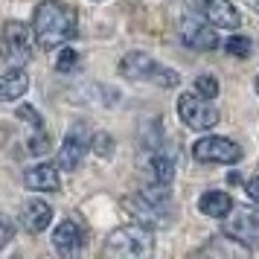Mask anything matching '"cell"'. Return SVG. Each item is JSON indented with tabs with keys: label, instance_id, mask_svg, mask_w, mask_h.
I'll return each instance as SVG.
<instances>
[{
	"label": "cell",
	"instance_id": "obj_1",
	"mask_svg": "<svg viewBox=\"0 0 259 259\" xmlns=\"http://www.w3.org/2000/svg\"><path fill=\"white\" fill-rule=\"evenodd\" d=\"M32 32L41 50H56L76 38L79 24H76V9L61 3V0H44L32 12Z\"/></svg>",
	"mask_w": 259,
	"mask_h": 259
},
{
	"label": "cell",
	"instance_id": "obj_2",
	"mask_svg": "<svg viewBox=\"0 0 259 259\" xmlns=\"http://www.w3.org/2000/svg\"><path fill=\"white\" fill-rule=\"evenodd\" d=\"M154 253V236L140 224L119 227L105 239V259H149Z\"/></svg>",
	"mask_w": 259,
	"mask_h": 259
},
{
	"label": "cell",
	"instance_id": "obj_3",
	"mask_svg": "<svg viewBox=\"0 0 259 259\" xmlns=\"http://www.w3.org/2000/svg\"><path fill=\"white\" fill-rule=\"evenodd\" d=\"M119 76L128 82H149L157 88H175L178 73L166 67L160 61H154L149 53H128L119 59Z\"/></svg>",
	"mask_w": 259,
	"mask_h": 259
},
{
	"label": "cell",
	"instance_id": "obj_4",
	"mask_svg": "<svg viewBox=\"0 0 259 259\" xmlns=\"http://www.w3.org/2000/svg\"><path fill=\"white\" fill-rule=\"evenodd\" d=\"M222 230L247 250H259V207H236Z\"/></svg>",
	"mask_w": 259,
	"mask_h": 259
},
{
	"label": "cell",
	"instance_id": "obj_5",
	"mask_svg": "<svg viewBox=\"0 0 259 259\" xmlns=\"http://www.w3.org/2000/svg\"><path fill=\"white\" fill-rule=\"evenodd\" d=\"M3 56L15 70H24V64L32 59V32L24 21L3 24Z\"/></svg>",
	"mask_w": 259,
	"mask_h": 259
},
{
	"label": "cell",
	"instance_id": "obj_6",
	"mask_svg": "<svg viewBox=\"0 0 259 259\" xmlns=\"http://www.w3.org/2000/svg\"><path fill=\"white\" fill-rule=\"evenodd\" d=\"M192 154L201 163H227V166L239 163L245 157L242 146L236 140H227V137H201L192 146Z\"/></svg>",
	"mask_w": 259,
	"mask_h": 259
},
{
	"label": "cell",
	"instance_id": "obj_7",
	"mask_svg": "<svg viewBox=\"0 0 259 259\" xmlns=\"http://www.w3.org/2000/svg\"><path fill=\"white\" fill-rule=\"evenodd\" d=\"M178 117H181V122L192 131H207V128H212V125H219V119H222L219 111H215L210 102H204V99L195 96V94H184L178 99Z\"/></svg>",
	"mask_w": 259,
	"mask_h": 259
},
{
	"label": "cell",
	"instance_id": "obj_8",
	"mask_svg": "<svg viewBox=\"0 0 259 259\" xmlns=\"http://www.w3.org/2000/svg\"><path fill=\"white\" fill-rule=\"evenodd\" d=\"M88 149H91V134H88V128L79 122V125H73V128L67 131V137L61 143L59 157H56V160H59V169H64V172L79 169V163L84 160Z\"/></svg>",
	"mask_w": 259,
	"mask_h": 259
},
{
	"label": "cell",
	"instance_id": "obj_9",
	"mask_svg": "<svg viewBox=\"0 0 259 259\" xmlns=\"http://www.w3.org/2000/svg\"><path fill=\"white\" fill-rule=\"evenodd\" d=\"M181 38H184L187 47L204 50V53H210V50H215L222 44L219 35H215V29H212L204 18H192V15L181 18Z\"/></svg>",
	"mask_w": 259,
	"mask_h": 259
},
{
	"label": "cell",
	"instance_id": "obj_10",
	"mask_svg": "<svg viewBox=\"0 0 259 259\" xmlns=\"http://www.w3.org/2000/svg\"><path fill=\"white\" fill-rule=\"evenodd\" d=\"M195 6L210 26H222V29H239L242 26V15L230 0H195Z\"/></svg>",
	"mask_w": 259,
	"mask_h": 259
},
{
	"label": "cell",
	"instance_id": "obj_11",
	"mask_svg": "<svg viewBox=\"0 0 259 259\" xmlns=\"http://www.w3.org/2000/svg\"><path fill=\"white\" fill-rule=\"evenodd\" d=\"M122 207H125V212L134 215V219L140 222V227H146V230H152V227H169V224L175 222L172 212L157 210L154 204H149V201L143 198L140 192H137V195H128V198L122 201Z\"/></svg>",
	"mask_w": 259,
	"mask_h": 259
},
{
	"label": "cell",
	"instance_id": "obj_12",
	"mask_svg": "<svg viewBox=\"0 0 259 259\" xmlns=\"http://www.w3.org/2000/svg\"><path fill=\"white\" fill-rule=\"evenodd\" d=\"M53 247H56V253H59L61 259H79V253H82V247H84L82 230L73 222L64 219V222L53 230Z\"/></svg>",
	"mask_w": 259,
	"mask_h": 259
},
{
	"label": "cell",
	"instance_id": "obj_13",
	"mask_svg": "<svg viewBox=\"0 0 259 259\" xmlns=\"http://www.w3.org/2000/svg\"><path fill=\"white\" fill-rule=\"evenodd\" d=\"M50 222H53V207H50L47 201H26L24 210H21V224H24L29 233H41V230H47Z\"/></svg>",
	"mask_w": 259,
	"mask_h": 259
},
{
	"label": "cell",
	"instance_id": "obj_14",
	"mask_svg": "<svg viewBox=\"0 0 259 259\" xmlns=\"http://www.w3.org/2000/svg\"><path fill=\"white\" fill-rule=\"evenodd\" d=\"M24 187L32 189V192H56V189H59V172H56V166L38 163V166H32V169H26Z\"/></svg>",
	"mask_w": 259,
	"mask_h": 259
},
{
	"label": "cell",
	"instance_id": "obj_15",
	"mask_svg": "<svg viewBox=\"0 0 259 259\" xmlns=\"http://www.w3.org/2000/svg\"><path fill=\"white\" fill-rule=\"evenodd\" d=\"M198 210L204 212V215H210V219H227V215L236 210V204H233V198H230L227 192L212 189V192H204V195H201Z\"/></svg>",
	"mask_w": 259,
	"mask_h": 259
},
{
	"label": "cell",
	"instance_id": "obj_16",
	"mask_svg": "<svg viewBox=\"0 0 259 259\" xmlns=\"http://www.w3.org/2000/svg\"><path fill=\"white\" fill-rule=\"evenodd\" d=\"M29 91V76L24 70H9L0 76V102H12Z\"/></svg>",
	"mask_w": 259,
	"mask_h": 259
},
{
	"label": "cell",
	"instance_id": "obj_17",
	"mask_svg": "<svg viewBox=\"0 0 259 259\" xmlns=\"http://www.w3.org/2000/svg\"><path fill=\"white\" fill-rule=\"evenodd\" d=\"M152 175H154V184L169 187L172 178H175V163H172V157H166V154H154L152 157Z\"/></svg>",
	"mask_w": 259,
	"mask_h": 259
},
{
	"label": "cell",
	"instance_id": "obj_18",
	"mask_svg": "<svg viewBox=\"0 0 259 259\" xmlns=\"http://www.w3.org/2000/svg\"><path fill=\"white\" fill-rule=\"evenodd\" d=\"M224 50H227L230 56H236V59H247V56L253 53V41L245 38V35H230L224 41Z\"/></svg>",
	"mask_w": 259,
	"mask_h": 259
},
{
	"label": "cell",
	"instance_id": "obj_19",
	"mask_svg": "<svg viewBox=\"0 0 259 259\" xmlns=\"http://www.w3.org/2000/svg\"><path fill=\"white\" fill-rule=\"evenodd\" d=\"M195 96H201L204 102L219 96V79L215 76H198L195 79Z\"/></svg>",
	"mask_w": 259,
	"mask_h": 259
},
{
	"label": "cell",
	"instance_id": "obj_20",
	"mask_svg": "<svg viewBox=\"0 0 259 259\" xmlns=\"http://www.w3.org/2000/svg\"><path fill=\"white\" fill-rule=\"evenodd\" d=\"M91 152L99 154V157H111V154H114V137L105 134V131L94 134V137H91Z\"/></svg>",
	"mask_w": 259,
	"mask_h": 259
},
{
	"label": "cell",
	"instance_id": "obj_21",
	"mask_svg": "<svg viewBox=\"0 0 259 259\" xmlns=\"http://www.w3.org/2000/svg\"><path fill=\"white\" fill-rule=\"evenodd\" d=\"M76 64H79V53H76V50H70V47H64L59 56H56V70H59V73L76 70Z\"/></svg>",
	"mask_w": 259,
	"mask_h": 259
},
{
	"label": "cell",
	"instance_id": "obj_22",
	"mask_svg": "<svg viewBox=\"0 0 259 259\" xmlns=\"http://www.w3.org/2000/svg\"><path fill=\"white\" fill-rule=\"evenodd\" d=\"M26 149H29V154H44L50 149V137L47 131H35L32 137H29V143H26Z\"/></svg>",
	"mask_w": 259,
	"mask_h": 259
},
{
	"label": "cell",
	"instance_id": "obj_23",
	"mask_svg": "<svg viewBox=\"0 0 259 259\" xmlns=\"http://www.w3.org/2000/svg\"><path fill=\"white\" fill-rule=\"evenodd\" d=\"M12 239H15V222L0 212V247H6Z\"/></svg>",
	"mask_w": 259,
	"mask_h": 259
},
{
	"label": "cell",
	"instance_id": "obj_24",
	"mask_svg": "<svg viewBox=\"0 0 259 259\" xmlns=\"http://www.w3.org/2000/svg\"><path fill=\"white\" fill-rule=\"evenodd\" d=\"M15 114H18V119H26L29 125H35L38 131H41V125H44V122H41V117H38V111H35L32 105H21Z\"/></svg>",
	"mask_w": 259,
	"mask_h": 259
},
{
	"label": "cell",
	"instance_id": "obj_25",
	"mask_svg": "<svg viewBox=\"0 0 259 259\" xmlns=\"http://www.w3.org/2000/svg\"><path fill=\"white\" fill-rule=\"evenodd\" d=\"M245 192H247V198L253 201V204H259V175H253L245 184Z\"/></svg>",
	"mask_w": 259,
	"mask_h": 259
},
{
	"label": "cell",
	"instance_id": "obj_26",
	"mask_svg": "<svg viewBox=\"0 0 259 259\" xmlns=\"http://www.w3.org/2000/svg\"><path fill=\"white\" fill-rule=\"evenodd\" d=\"M250 3H253V6H256V9H259V0H250Z\"/></svg>",
	"mask_w": 259,
	"mask_h": 259
},
{
	"label": "cell",
	"instance_id": "obj_27",
	"mask_svg": "<svg viewBox=\"0 0 259 259\" xmlns=\"http://www.w3.org/2000/svg\"><path fill=\"white\" fill-rule=\"evenodd\" d=\"M256 94H259V79H256Z\"/></svg>",
	"mask_w": 259,
	"mask_h": 259
},
{
	"label": "cell",
	"instance_id": "obj_28",
	"mask_svg": "<svg viewBox=\"0 0 259 259\" xmlns=\"http://www.w3.org/2000/svg\"><path fill=\"white\" fill-rule=\"evenodd\" d=\"M44 259H50V256H44Z\"/></svg>",
	"mask_w": 259,
	"mask_h": 259
}]
</instances>
